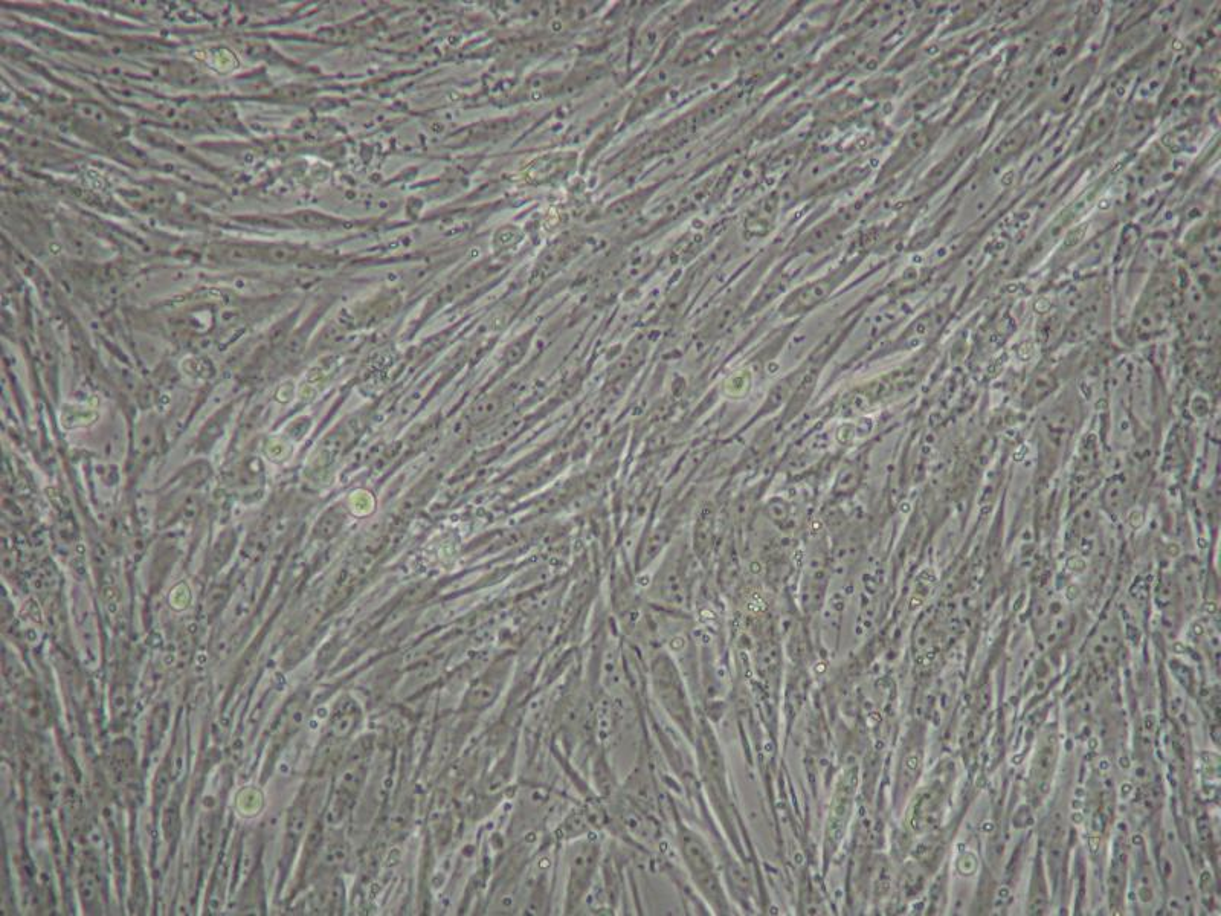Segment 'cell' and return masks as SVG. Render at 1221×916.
<instances>
[{"mask_svg": "<svg viewBox=\"0 0 1221 916\" xmlns=\"http://www.w3.org/2000/svg\"><path fill=\"white\" fill-rule=\"evenodd\" d=\"M680 846L681 855H683L684 863L689 869L696 889L706 898L707 903L715 912H729V900L722 887L715 858L703 837L698 836L695 831L683 828L681 829Z\"/></svg>", "mask_w": 1221, "mask_h": 916, "instance_id": "cell-1", "label": "cell"}, {"mask_svg": "<svg viewBox=\"0 0 1221 916\" xmlns=\"http://www.w3.org/2000/svg\"><path fill=\"white\" fill-rule=\"evenodd\" d=\"M860 204L849 205V207H841L840 210L832 213L831 216L817 222L816 225L806 229L805 233L800 234L793 245H791V254L793 255H820L823 252H828L834 248L841 239L843 234L854 225L860 214Z\"/></svg>", "mask_w": 1221, "mask_h": 916, "instance_id": "cell-2", "label": "cell"}, {"mask_svg": "<svg viewBox=\"0 0 1221 916\" xmlns=\"http://www.w3.org/2000/svg\"><path fill=\"white\" fill-rule=\"evenodd\" d=\"M858 259L846 260L841 262L840 266L829 271L828 274L816 278V280L808 281L800 288H797L793 294L788 295L787 300L783 301L780 307V313L783 317H794L800 313L809 312L814 307L828 300L841 284L845 283L846 278L852 274Z\"/></svg>", "mask_w": 1221, "mask_h": 916, "instance_id": "cell-3", "label": "cell"}, {"mask_svg": "<svg viewBox=\"0 0 1221 916\" xmlns=\"http://www.w3.org/2000/svg\"><path fill=\"white\" fill-rule=\"evenodd\" d=\"M655 692L660 698L666 712H669L672 718L681 724L684 729L692 727V715H690L689 701H687L686 692H684L683 684L678 677L677 669L674 663L669 658H663L655 668Z\"/></svg>", "mask_w": 1221, "mask_h": 916, "instance_id": "cell-4", "label": "cell"}, {"mask_svg": "<svg viewBox=\"0 0 1221 916\" xmlns=\"http://www.w3.org/2000/svg\"><path fill=\"white\" fill-rule=\"evenodd\" d=\"M597 848L593 845H585L580 848L579 854L573 858V869H571L570 883V900H580V897L587 891L588 884L591 881V872L596 866Z\"/></svg>", "mask_w": 1221, "mask_h": 916, "instance_id": "cell-5", "label": "cell"}, {"mask_svg": "<svg viewBox=\"0 0 1221 916\" xmlns=\"http://www.w3.org/2000/svg\"><path fill=\"white\" fill-rule=\"evenodd\" d=\"M806 112H808L806 103L793 104V106L787 107V109L770 115V118H767L764 124L758 127L759 133H761L762 138H773V136L779 135V133L787 132L794 124L803 120V115H806Z\"/></svg>", "mask_w": 1221, "mask_h": 916, "instance_id": "cell-6", "label": "cell"}, {"mask_svg": "<svg viewBox=\"0 0 1221 916\" xmlns=\"http://www.w3.org/2000/svg\"><path fill=\"white\" fill-rule=\"evenodd\" d=\"M780 194L777 191L765 197L761 204L753 211L751 219L745 223V228L753 233V236H764L768 233V229L773 228L774 220H776L777 211H779Z\"/></svg>", "mask_w": 1221, "mask_h": 916, "instance_id": "cell-7", "label": "cell"}, {"mask_svg": "<svg viewBox=\"0 0 1221 916\" xmlns=\"http://www.w3.org/2000/svg\"><path fill=\"white\" fill-rule=\"evenodd\" d=\"M297 248L287 245H274L269 248L268 259L274 263H287L297 259Z\"/></svg>", "mask_w": 1221, "mask_h": 916, "instance_id": "cell-8", "label": "cell"}]
</instances>
